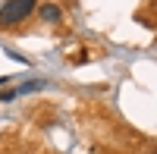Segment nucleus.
Listing matches in <instances>:
<instances>
[{
	"instance_id": "nucleus-5",
	"label": "nucleus",
	"mask_w": 157,
	"mask_h": 154,
	"mask_svg": "<svg viewBox=\"0 0 157 154\" xmlns=\"http://www.w3.org/2000/svg\"><path fill=\"white\" fill-rule=\"evenodd\" d=\"M6 82H10V79H6V75H0V85H6Z\"/></svg>"
},
{
	"instance_id": "nucleus-2",
	"label": "nucleus",
	"mask_w": 157,
	"mask_h": 154,
	"mask_svg": "<svg viewBox=\"0 0 157 154\" xmlns=\"http://www.w3.org/2000/svg\"><path fill=\"white\" fill-rule=\"evenodd\" d=\"M38 16L44 22H63V10H60V3H41L38 6Z\"/></svg>"
},
{
	"instance_id": "nucleus-1",
	"label": "nucleus",
	"mask_w": 157,
	"mask_h": 154,
	"mask_svg": "<svg viewBox=\"0 0 157 154\" xmlns=\"http://www.w3.org/2000/svg\"><path fill=\"white\" fill-rule=\"evenodd\" d=\"M32 13H35V0H6V3L0 6V29L25 22Z\"/></svg>"
},
{
	"instance_id": "nucleus-3",
	"label": "nucleus",
	"mask_w": 157,
	"mask_h": 154,
	"mask_svg": "<svg viewBox=\"0 0 157 154\" xmlns=\"http://www.w3.org/2000/svg\"><path fill=\"white\" fill-rule=\"evenodd\" d=\"M16 94H19L16 88H0V104H6V101H13Z\"/></svg>"
},
{
	"instance_id": "nucleus-4",
	"label": "nucleus",
	"mask_w": 157,
	"mask_h": 154,
	"mask_svg": "<svg viewBox=\"0 0 157 154\" xmlns=\"http://www.w3.org/2000/svg\"><path fill=\"white\" fill-rule=\"evenodd\" d=\"M41 85H44V82H25V85L19 88V91H22V94H29V91H38Z\"/></svg>"
}]
</instances>
